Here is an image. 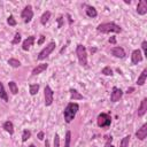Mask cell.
<instances>
[{
  "mask_svg": "<svg viewBox=\"0 0 147 147\" xmlns=\"http://www.w3.org/2000/svg\"><path fill=\"white\" fill-rule=\"evenodd\" d=\"M97 31L101 33H109V32H115V33H121L122 28L117 25L114 22H107V23H101L97 27Z\"/></svg>",
  "mask_w": 147,
  "mask_h": 147,
  "instance_id": "6da1fadb",
  "label": "cell"
},
{
  "mask_svg": "<svg viewBox=\"0 0 147 147\" xmlns=\"http://www.w3.org/2000/svg\"><path fill=\"white\" fill-rule=\"evenodd\" d=\"M80 109V106L78 104H75V102H70L67 105V107L64 108V112H63V116H64V121L67 123H70L74 118L76 116V113L78 112Z\"/></svg>",
  "mask_w": 147,
  "mask_h": 147,
  "instance_id": "7a4b0ae2",
  "label": "cell"
},
{
  "mask_svg": "<svg viewBox=\"0 0 147 147\" xmlns=\"http://www.w3.org/2000/svg\"><path fill=\"white\" fill-rule=\"evenodd\" d=\"M76 54H77L80 64L83 65V67H88V53H86L85 46H83L82 44L77 45V47H76Z\"/></svg>",
  "mask_w": 147,
  "mask_h": 147,
  "instance_id": "3957f363",
  "label": "cell"
},
{
  "mask_svg": "<svg viewBox=\"0 0 147 147\" xmlns=\"http://www.w3.org/2000/svg\"><path fill=\"white\" fill-rule=\"evenodd\" d=\"M97 123L100 128H107L112 124V117L106 114V113H101L98 115V118H97Z\"/></svg>",
  "mask_w": 147,
  "mask_h": 147,
  "instance_id": "277c9868",
  "label": "cell"
},
{
  "mask_svg": "<svg viewBox=\"0 0 147 147\" xmlns=\"http://www.w3.org/2000/svg\"><path fill=\"white\" fill-rule=\"evenodd\" d=\"M54 48H55V43H54V41H51L45 48H43V49L39 52L37 59H38V60H44V59H46V57L54 51Z\"/></svg>",
  "mask_w": 147,
  "mask_h": 147,
  "instance_id": "5b68a950",
  "label": "cell"
},
{
  "mask_svg": "<svg viewBox=\"0 0 147 147\" xmlns=\"http://www.w3.org/2000/svg\"><path fill=\"white\" fill-rule=\"evenodd\" d=\"M21 16H22V19H23L24 23H29V22L32 20V17H33V11H32V7H31L30 5L25 6V7H24V9L22 11Z\"/></svg>",
  "mask_w": 147,
  "mask_h": 147,
  "instance_id": "8992f818",
  "label": "cell"
},
{
  "mask_svg": "<svg viewBox=\"0 0 147 147\" xmlns=\"http://www.w3.org/2000/svg\"><path fill=\"white\" fill-rule=\"evenodd\" d=\"M44 97H45V105L46 106H51L53 104V100H54V92H53V90L48 85L45 86Z\"/></svg>",
  "mask_w": 147,
  "mask_h": 147,
  "instance_id": "52a82bcc",
  "label": "cell"
},
{
  "mask_svg": "<svg viewBox=\"0 0 147 147\" xmlns=\"http://www.w3.org/2000/svg\"><path fill=\"white\" fill-rule=\"evenodd\" d=\"M123 96V91L116 86L113 88V91H112V94H110V101L112 102H116L118 101Z\"/></svg>",
  "mask_w": 147,
  "mask_h": 147,
  "instance_id": "ba28073f",
  "label": "cell"
},
{
  "mask_svg": "<svg viewBox=\"0 0 147 147\" xmlns=\"http://www.w3.org/2000/svg\"><path fill=\"white\" fill-rule=\"evenodd\" d=\"M141 61H142L141 52L139 49H134L132 52V54H131V62H132V64H138Z\"/></svg>",
  "mask_w": 147,
  "mask_h": 147,
  "instance_id": "9c48e42d",
  "label": "cell"
},
{
  "mask_svg": "<svg viewBox=\"0 0 147 147\" xmlns=\"http://www.w3.org/2000/svg\"><path fill=\"white\" fill-rule=\"evenodd\" d=\"M137 13L139 15H145L147 13V3L146 0H140L137 6Z\"/></svg>",
  "mask_w": 147,
  "mask_h": 147,
  "instance_id": "30bf717a",
  "label": "cell"
},
{
  "mask_svg": "<svg viewBox=\"0 0 147 147\" xmlns=\"http://www.w3.org/2000/svg\"><path fill=\"white\" fill-rule=\"evenodd\" d=\"M112 55H114L115 57H120V59H124L125 57V51L122 48V47H120V46H117V47H114V48H112Z\"/></svg>",
  "mask_w": 147,
  "mask_h": 147,
  "instance_id": "8fae6325",
  "label": "cell"
},
{
  "mask_svg": "<svg viewBox=\"0 0 147 147\" xmlns=\"http://www.w3.org/2000/svg\"><path fill=\"white\" fill-rule=\"evenodd\" d=\"M136 137L139 140H145V138L147 137V124L146 123L136 132Z\"/></svg>",
  "mask_w": 147,
  "mask_h": 147,
  "instance_id": "7c38bea8",
  "label": "cell"
},
{
  "mask_svg": "<svg viewBox=\"0 0 147 147\" xmlns=\"http://www.w3.org/2000/svg\"><path fill=\"white\" fill-rule=\"evenodd\" d=\"M33 43H35V36H30V37H28V38L23 41V44H22V48H23V51H29V49H30V47L33 45Z\"/></svg>",
  "mask_w": 147,
  "mask_h": 147,
  "instance_id": "4fadbf2b",
  "label": "cell"
},
{
  "mask_svg": "<svg viewBox=\"0 0 147 147\" xmlns=\"http://www.w3.org/2000/svg\"><path fill=\"white\" fill-rule=\"evenodd\" d=\"M146 112H147V98H144L138 108V116H140V117L144 116L146 114Z\"/></svg>",
  "mask_w": 147,
  "mask_h": 147,
  "instance_id": "5bb4252c",
  "label": "cell"
},
{
  "mask_svg": "<svg viewBox=\"0 0 147 147\" xmlns=\"http://www.w3.org/2000/svg\"><path fill=\"white\" fill-rule=\"evenodd\" d=\"M47 67H48L47 63H40V64H38V65L32 70V75H33V76L39 75V74H41L43 71H45V70L47 69Z\"/></svg>",
  "mask_w": 147,
  "mask_h": 147,
  "instance_id": "9a60e30c",
  "label": "cell"
},
{
  "mask_svg": "<svg viewBox=\"0 0 147 147\" xmlns=\"http://www.w3.org/2000/svg\"><path fill=\"white\" fill-rule=\"evenodd\" d=\"M146 78H147V69H144L142 72L140 74V76H139L138 80H137V84H138L139 86L144 85V84L146 83Z\"/></svg>",
  "mask_w": 147,
  "mask_h": 147,
  "instance_id": "2e32d148",
  "label": "cell"
},
{
  "mask_svg": "<svg viewBox=\"0 0 147 147\" xmlns=\"http://www.w3.org/2000/svg\"><path fill=\"white\" fill-rule=\"evenodd\" d=\"M70 98H71V100H82L83 99V96L77 91V90H75V89H70Z\"/></svg>",
  "mask_w": 147,
  "mask_h": 147,
  "instance_id": "e0dca14e",
  "label": "cell"
},
{
  "mask_svg": "<svg viewBox=\"0 0 147 147\" xmlns=\"http://www.w3.org/2000/svg\"><path fill=\"white\" fill-rule=\"evenodd\" d=\"M3 128L5 129V131H7L9 134H13L14 133V124L11 122V121H6L3 125Z\"/></svg>",
  "mask_w": 147,
  "mask_h": 147,
  "instance_id": "ac0fdd59",
  "label": "cell"
},
{
  "mask_svg": "<svg viewBox=\"0 0 147 147\" xmlns=\"http://www.w3.org/2000/svg\"><path fill=\"white\" fill-rule=\"evenodd\" d=\"M85 12H86V15H88L89 17H97V15H98L97 9H96L94 7H92V6H86Z\"/></svg>",
  "mask_w": 147,
  "mask_h": 147,
  "instance_id": "d6986e66",
  "label": "cell"
},
{
  "mask_svg": "<svg viewBox=\"0 0 147 147\" xmlns=\"http://www.w3.org/2000/svg\"><path fill=\"white\" fill-rule=\"evenodd\" d=\"M0 99H3L5 102H7V101H8L7 92H6V90H5V88H4V85H3V83H1V82H0Z\"/></svg>",
  "mask_w": 147,
  "mask_h": 147,
  "instance_id": "ffe728a7",
  "label": "cell"
},
{
  "mask_svg": "<svg viewBox=\"0 0 147 147\" xmlns=\"http://www.w3.org/2000/svg\"><path fill=\"white\" fill-rule=\"evenodd\" d=\"M49 17H51V12H48V11H47V12H45V13L41 15V17H40V23L45 25V24L48 22Z\"/></svg>",
  "mask_w": 147,
  "mask_h": 147,
  "instance_id": "44dd1931",
  "label": "cell"
},
{
  "mask_svg": "<svg viewBox=\"0 0 147 147\" xmlns=\"http://www.w3.org/2000/svg\"><path fill=\"white\" fill-rule=\"evenodd\" d=\"M8 86H9V90H11V92L13 93V94H17L19 93V88H17V85H16V83L15 82H9L8 83Z\"/></svg>",
  "mask_w": 147,
  "mask_h": 147,
  "instance_id": "7402d4cb",
  "label": "cell"
},
{
  "mask_svg": "<svg viewBox=\"0 0 147 147\" xmlns=\"http://www.w3.org/2000/svg\"><path fill=\"white\" fill-rule=\"evenodd\" d=\"M30 90V94L31 96H36L37 93H38V91H39V85L38 84H31L30 85V88H29Z\"/></svg>",
  "mask_w": 147,
  "mask_h": 147,
  "instance_id": "603a6c76",
  "label": "cell"
},
{
  "mask_svg": "<svg viewBox=\"0 0 147 147\" xmlns=\"http://www.w3.org/2000/svg\"><path fill=\"white\" fill-rule=\"evenodd\" d=\"M8 64L12 65L13 68H19L21 65V62L19 60H16V59H9L8 60Z\"/></svg>",
  "mask_w": 147,
  "mask_h": 147,
  "instance_id": "cb8c5ba5",
  "label": "cell"
},
{
  "mask_svg": "<svg viewBox=\"0 0 147 147\" xmlns=\"http://www.w3.org/2000/svg\"><path fill=\"white\" fill-rule=\"evenodd\" d=\"M70 141H71V132L68 130L65 132V141H64V147H70Z\"/></svg>",
  "mask_w": 147,
  "mask_h": 147,
  "instance_id": "d4e9b609",
  "label": "cell"
},
{
  "mask_svg": "<svg viewBox=\"0 0 147 147\" xmlns=\"http://www.w3.org/2000/svg\"><path fill=\"white\" fill-rule=\"evenodd\" d=\"M129 142H130V136H125V137L121 140L120 147H129Z\"/></svg>",
  "mask_w": 147,
  "mask_h": 147,
  "instance_id": "484cf974",
  "label": "cell"
},
{
  "mask_svg": "<svg viewBox=\"0 0 147 147\" xmlns=\"http://www.w3.org/2000/svg\"><path fill=\"white\" fill-rule=\"evenodd\" d=\"M101 74H104L105 76H112L113 75V70L110 67H105L102 70H101Z\"/></svg>",
  "mask_w": 147,
  "mask_h": 147,
  "instance_id": "4316f807",
  "label": "cell"
},
{
  "mask_svg": "<svg viewBox=\"0 0 147 147\" xmlns=\"http://www.w3.org/2000/svg\"><path fill=\"white\" fill-rule=\"evenodd\" d=\"M30 137H31V132H30L29 130H24V131H23V134H22V141L25 142Z\"/></svg>",
  "mask_w": 147,
  "mask_h": 147,
  "instance_id": "83f0119b",
  "label": "cell"
},
{
  "mask_svg": "<svg viewBox=\"0 0 147 147\" xmlns=\"http://www.w3.org/2000/svg\"><path fill=\"white\" fill-rule=\"evenodd\" d=\"M20 41H21V35H20V32H16L15 36H14V39L12 40V44L13 45H17Z\"/></svg>",
  "mask_w": 147,
  "mask_h": 147,
  "instance_id": "f1b7e54d",
  "label": "cell"
},
{
  "mask_svg": "<svg viewBox=\"0 0 147 147\" xmlns=\"http://www.w3.org/2000/svg\"><path fill=\"white\" fill-rule=\"evenodd\" d=\"M7 23H8L9 25H12V27H15V25L17 24V22H16V20L14 19L13 15H9V17L7 19Z\"/></svg>",
  "mask_w": 147,
  "mask_h": 147,
  "instance_id": "f546056e",
  "label": "cell"
},
{
  "mask_svg": "<svg viewBox=\"0 0 147 147\" xmlns=\"http://www.w3.org/2000/svg\"><path fill=\"white\" fill-rule=\"evenodd\" d=\"M141 48H142V52H144L145 57H147V41L146 40H144L141 43Z\"/></svg>",
  "mask_w": 147,
  "mask_h": 147,
  "instance_id": "4dcf8cb0",
  "label": "cell"
},
{
  "mask_svg": "<svg viewBox=\"0 0 147 147\" xmlns=\"http://www.w3.org/2000/svg\"><path fill=\"white\" fill-rule=\"evenodd\" d=\"M54 147H60V137L57 133L54 136Z\"/></svg>",
  "mask_w": 147,
  "mask_h": 147,
  "instance_id": "1f68e13d",
  "label": "cell"
},
{
  "mask_svg": "<svg viewBox=\"0 0 147 147\" xmlns=\"http://www.w3.org/2000/svg\"><path fill=\"white\" fill-rule=\"evenodd\" d=\"M112 140H113V137H112V136H109V137H107V140H106V144H105V147H114V146L112 145Z\"/></svg>",
  "mask_w": 147,
  "mask_h": 147,
  "instance_id": "d6a6232c",
  "label": "cell"
},
{
  "mask_svg": "<svg viewBox=\"0 0 147 147\" xmlns=\"http://www.w3.org/2000/svg\"><path fill=\"white\" fill-rule=\"evenodd\" d=\"M44 41H45V36H43V35H41L37 44H38V45H43V43H44Z\"/></svg>",
  "mask_w": 147,
  "mask_h": 147,
  "instance_id": "836d02e7",
  "label": "cell"
},
{
  "mask_svg": "<svg viewBox=\"0 0 147 147\" xmlns=\"http://www.w3.org/2000/svg\"><path fill=\"white\" fill-rule=\"evenodd\" d=\"M57 22H59V28H61V27H62V23H63V17H62V16H59Z\"/></svg>",
  "mask_w": 147,
  "mask_h": 147,
  "instance_id": "e575fe53",
  "label": "cell"
},
{
  "mask_svg": "<svg viewBox=\"0 0 147 147\" xmlns=\"http://www.w3.org/2000/svg\"><path fill=\"white\" fill-rule=\"evenodd\" d=\"M108 41H109L110 44H116V38H115V37H110Z\"/></svg>",
  "mask_w": 147,
  "mask_h": 147,
  "instance_id": "d590c367",
  "label": "cell"
},
{
  "mask_svg": "<svg viewBox=\"0 0 147 147\" xmlns=\"http://www.w3.org/2000/svg\"><path fill=\"white\" fill-rule=\"evenodd\" d=\"M38 139H39V140H43V139H44V132H43V131H40V132L38 133Z\"/></svg>",
  "mask_w": 147,
  "mask_h": 147,
  "instance_id": "8d00e7d4",
  "label": "cell"
},
{
  "mask_svg": "<svg viewBox=\"0 0 147 147\" xmlns=\"http://www.w3.org/2000/svg\"><path fill=\"white\" fill-rule=\"evenodd\" d=\"M134 91V88H130V89H128V91H126V93L128 94H130V93H132Z\"/></svg>",
  "mask_w": 147,
  "mask_h": 147,
  "instance_id": "74e56055",
  "label": "cell"
},
{
  "mask_svg": "<svg viewBox=\"0 0 147 147\" xmlns=\"http://www.w3.org/2000/svg\"><path fill=\"white\" fill-rule=\"evenodd\" d=\"M45 147H49V141L48 140L45 141Z\"/></svg>",
  "mask_w": 147,
  "mask_h": 147,
  "instance_id": "f35d334b",
  "label": "cell"
},
{
  "mask_svg": "<svg viewBox=\"0 0 147 147\" xmlns=\"http://www.w3.org/2000/svg\"><path fill=\"white\" fill-rule=\"evenodd\" d=\"M29 147H36V146H35V145H30Z\"/></svg>",
  "mask_w": 147,
  "mask_h": 147,
  "instance_id": "ab89813d",
  "label": "cell"
}]
</instances>
